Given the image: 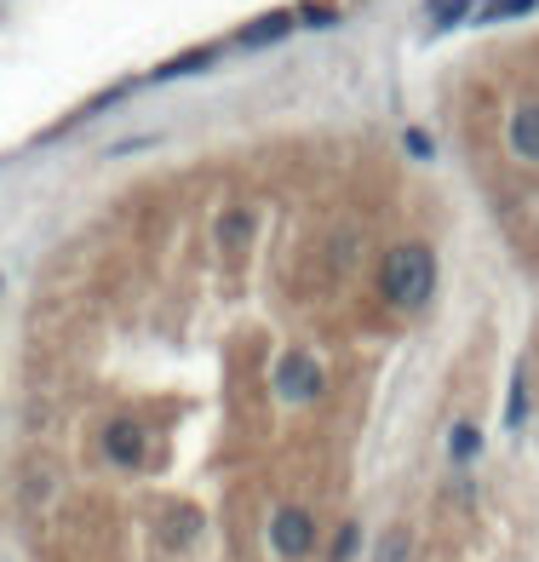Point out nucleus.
I'll list each match as a JSON object with an SVG mask.
<instances>
[{
    "label": "nucleus",
    "mask_w": 539,
    "mask_h": 562,
    "mask_svg": "<svg viewBox=\"0 0 539 562\" xmlns=\"http://www.w3.org/2000/svg\"><path fill=\"white\" fill-rule=\"evenodd\" d=\"M430 293H436V252L425 241H396L379 259V299L391 304V311L414 316L430 304Z\"/></svg>",
    "instance_id": "obj_1"
},
{
    "label": "nucleus",
    "mask_w": 539,
    "mask_h": 562,
    "mask_svg": "<svg viewBox=\"0 0 539 562\" xmlns=\"http://www.w3.org/2000/svg\"><path fill=\"white\" fill-rule=\"evenodd\" d=\"M270 391H276L281 402H293V407L322 402V396H327V368H322V356L288 350V356L276 362V373H270Z\"/></svg>",
    "instance_id": "obj_2"
},
{
    "label": "nucleus",
    "mask_w": 539,
    "mask_h": 562,
    "mask_svg": "<svg viewBox=\"0 0 539 562\" xmlns=\"http://www.w3.org/2000/svg\"><path fill=\"white\" fill-rule=\"evenodd\" d=\"M270 546H276V557L304 562L316 551V517L304 505H276L270 510Z\"/></svg>",
    "instance_id": "obj_3"
},
{
    "label": "nucleus",
    "mask_w": 539,
    "mask_h": 562,
    "mask_svg": "<svg viewBox=\"0 0 539 562\" xmlns=\"http://www.w3.org/2000/svg\"><path fill=\"white\" fill-rule=\"evenodd\" d=\"M98 448H104V459H110V465H138V459L149 453V430L133 419V414H121V419H110L104 425V437H98Z\"/></svg>",
    "instance_id": "obj_4"
},
{
    "label": "nucleus",
    "mask_w": 539,
    "mask_h": 562,
    "mask_svg": "<svg viewBox=\"0 0 539 562\" xmlns=\"http://www.w3.org/2000/svg\"><path fill=\"white\" fill-rule=\"evenodd\" d=\"M505 149H510L517 161L539 167V98H523V104L510 110V121H505Z\"/></svg>",
    "instance_id": "obj_5"
},
{
    "label": "nucleus",
    "mask_w": 539,
    "mask_h": 562,
    "mask_svg": "<svg viewBox=\"0 0 539 562\" xmlns=\"http://www.w3.org/2000/svg\"><path fill=\"white\" fill-rule=\"evenodd\" d=\"M293 23H299V12H270L259 23H247V30L236 35V46H276V41L293 35Z\"/></svg>",
    "instance_id": "obj_6"
},
{
    "label": "nucleus",
    "mask_w": 539,
    "mask_h": 562,
    "mask_svg": "<svg viewBox=\"0 0 539 562\" xmlns=\"http://www.w3.org/2000/svg\"><path fill=\"white\" fill-rule=\"evenodd\" d=\"M252 224H259V213H252V207H224L218 213V247L242 252L252 241Z\"/></svg>",
    "instance_id": "obj_7"
},
{
    "label": "nucleus",
    "mask_w": 539,
    "mask_h": 562,
    "mask_svg": "<svg viewBox=\"0 0 539 562\" xmlns=\"http://www.w3.org/2000/svg\"><path fill=\"white\" fill-rule=\"evenodd\" d=\"M476 453H482V425L476 419H453L448 425V459L453 465H471Z\"/></svg>",
    "instance_id": "obj_8"
},
{
    "label": "nucleus",
    "mask_w": 539,
    "mask_h": 562,
    "mask_svg": "<svg viewBox=\"0 0 539 562\" xmlns=\"http://www.w3.org/2000/svg\"><path fill=\"white\" fill-rule=\"evenodd\" d=\"M425 12H430V30L442 35V30H453V23L476 18V0H425Z\"/></svg>",
    "instance_id": "obj_9"
},
{
    "label": "nucleus",
    "mask_w": 539,
    "mask_h": 562,
    "mask_svg": "<svg viewBox=\"0 0 539 562\" xmlns=\"http://www.w3.org/2000/svg\"><path fill=\"white\" fill-rule=\"evenodd\" d=\"M528 12H539V0H482L476 7L482 23H510V18H528Z\"/></svg>",
    "instance_id": "obj_10"
},
{
    "label": "nucleus",
    "mask_w": 539,
    "mask_h": 562,
    "mask_svg": "<svg viewBox=\"0 0 539 562\" xmlns=\"http://www.w3.org/2000/svg\"><path fill=\"white\" fill-rule=\"evenodd\" d=\"M373 562H414V533H407V528H391V533L379 540V557H373Z\"/></svg>",
    "instance_id": "obj_11"
},
{
    "label": "nucleus",
    "mask_w": 539,
    "mask_h": 562,
    "mask_svg": "<svg viewBox=\"0 0 539 562\" xmlns=\"http://www.w3.org/2000/svg\"><path fill=\"white\" fill-rule=\"evenodd\" d=\"M523 419H528V373L517 368V373H510V402H505V425L517 430Z\"/></svg>",
    "instance_id": "obj_12"
},
{
    "label": "nucleus",
    "mask_w": 539,
    "mask_h": 562,
    "mask_svg": "<svg viewBox=\"0 0 539 562\" xmlns=\"http://www.w3.org/2000/svg\"><path fill=\"white\" fill-rule=\"evenodd\" d=\"M356 546H362V528L345 522L339 533H333V551H327V562H350V557H356Z\"/></svg>",
    "instance_id": "obj_13"
},
{
    "label": "nucleus",
    "mask_w": 539,
    "mask_h": 562,
    "mask_svg": "<svg viewBox=\"0 0 539 562\" xmlns=\"http://www.w3.org/2000/svg\"><path fill=\"white\" fill-rule=\"evenodd\" d=\"M402 149H407V156H419V161H425V156H430V138L419 133V126H407V133H402Z\"/></svg>",
    "instance_id": "obj_14"
}]
</instances>
